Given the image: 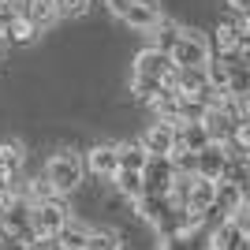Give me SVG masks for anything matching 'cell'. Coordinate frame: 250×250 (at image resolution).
<instances>
[{"label":"cell","mask_w":250,"mask_h":250,"mask_svg":"<svg viewBox=\"0 0 250 250\" xmlns=\"http://www.w3.org/2000/svg\"><path fill=\"white\" fill-rule=\"evenodd\" d=\"M45 179H49L52 187H56V194H79L86 183V161L83 153L75 146H60L56 153L45 161Z\"/></svg>","instance_id":"1"},{"label":"cell","mask_w":250,"mask_h":250,"mask_svg":"<svg viewBox=\"0 0 250 250\" xmlns=\"http://www.w3.org/2000/svg\"><path fill=\"white\" fill-rule=\"evenodd\" d=\"M108 11L127 30H138V34H157V26L165 22L161 0H108Z\"/></svg>","instance_id":"2"},{"label":"cell","mask_w":250,"mask_h":250,"mask_svg":"<svg viewBox=\"0 0 250 250\" xmlns=\"http://www.w3.org/2000/svg\"><path fill=\"white\" fill-rule=\"evenodd\" d=\"M213 60V45L209 38L198 30V26H187L183 38H179L176 52H172V63H176V71H190V67H209Z\"/></svg>","instance_id":"3"},{"label":"cell","mask_w":250,"mask_h":250,"mask_svg":"<svg viewBox=\"0 0 250 250\" xmlns=\"http://www.w3.org/2000/svg\"><path fill=\"white\" fill-rule=\"evenodd\" d=\"M86 161V172L94 179H101V183H112L116 176H120V142H94V146H86L83 153Z\"/></svg>","instance_id":"4"},{"label":"cell","mask_w":250,"mask_h":250,"mask_svg":"<svg viewBox=\"0 0 250 250\" xmlns=\"http://www.w3.org/2000/svg\"><path fill=\"white\" fill-rule=\"evenodd\" d=\"M67 220H71V206L63 198L34 206V231H38V239H56L67 228Z\"/></svg>","instance_id":"5"},{"label":"cell","mask_w":250,"mask_h":250,"mask_svg":"<svg viewBox=\"0 0 250 250\" xmlns=\"http://www.w3.org/2000/svg\"><path fill=\"white\" fill-rule=\"evenodd\" d=\"M138 142L146 146L149 157H172L179 149V127L176 124H165V120H153V124L142 131Z\"/></svg>","instance_id":"6"},{"label":"cell","mask_w":250,"mask_h":250,"mask_svg":"<svg viewBox=\"0 0 250 250\" xmlns=\"http://www.w3.org/2000/svg\"><path fill=\"white\" fill-rule=\"evenodd\" d=\"M172 71H176L172 56L161 52L157 45H146V49H138L135 56H131V75H146V79H161V83H165Z\"/></svg>","instance_id":"7"},{"label":"cell","mask_w":250,"mask_h":250,"mask_svg":"<svg viewBox=\"0 0 250 250\" xmlns=\"http://www.w3.org/2000/svg\"><path fill=\"white\" fill-rule=\"evenodd\" d=\"M176 165H172V157H149L146 172H142V179H146V194H157V198H168L172 194V187H176Z\"/></svg>","instance_id":"8"},{"label":"cell","mask_w":250,"mask_h":250,"mask_svg":"<svg viewBox=\"0 0 250 250\" xmlns=\"http://www.w3.org/2000/svg\"><path fill=\"white\" fill-rule=\"evenodd\" d=\"M239 42H243V30H239L235 19H220L217 26H213V38H209L213 56H220V60H231V56L239 52Z\"/></svg>","instance_id":"9"},{"label":"cell","mask_w":250,"mask_h":250,"mask_svg":"<svg viewBox=\"0 0 250 250\" xmlns=\"http://www.w3.org/2000/svg\"><path fill=\"white\" fill-rule=\"evenodd\" d=\"M202 124H206L209 138H213L217 146H228L231 138L239 135V120H235V116H228L224 108H209V116L202 120Z\"/></svg>","instance_id":"10"},{"label":"cell","mask_w":250,"mask_h":250,"mask_svg":"<svg viewBox=\"0 0 250 250\" xmlns=\"http://www.w3.org/2000/svg\"><path fill=\"white\" fill-rule=\"evenodd\" d=\"M94 228H97V224H90L86 217H71V220H67V228L56 235V243H60L63 250H86V247H90Z\"/></svg>","instance_id":"11"},{"label":"cell","mask_w":250,"mask_h":250,"mask_svg":"<svg viewBox=\"0 0 250 250\" xmlns=\"http://www.w3.org/2000/svg\"><path fill=\"white\" fill-rule=\"evenodd\" d=\"M224 172H228V149H224V146H217V142H213L206 153H198V176H202V179L220 183V179H224Z\"/></svg>","instance_id":"12"},{"label":"cell","mask_w":250,"mask_h":250,"mask_svg":"<svg viewBox=\"0 0 250 250\" xmlns=\"http://www.w3.org/2000/svg\"><path fill=\"white\" fill-rule=\"evenodd\" d=\"M19 11H22V15H26V19H30L42 34L49 30L56 19H60V4H56V0H26V4H19Z\"/></svg>","instance_id":"13"},{"label":"cell","mask_w":250,"mask_h":250,"mask_svg":"<svg viewBox=\"0 0 250 250\" xmlns=\"http://www.w3.org/2000/svg\"><path fill=\"white\" fill-rule=\"evenodd\" d=\"M213 206H217V183H213V179L194 176V187H190L187 209H190V213H198V217H209V213H213Z\"/></svg>","instance_id":"14"},{"label":"cell","mask_w":250,"mask_h":250,"mask_svg":"<svg viewBox=\"0 0 250 250\" xmlns=\"http://www.w3.org/2000/svg\"><path fill=\"white\" fill-rule=\"evenodd\" d=\"M146 165H149V153H146V146L138 142V138H120V172H146Z\"/></svg>","instance_id":"15"},{"label":"cell","mask_w":250,"mask_h":250,"mask_svg":"<svg viewBox=\"0 0 250 250\" xmlns=\"http://www.w3.org/2000/svg\"><path fill=\"white\" fill-rule=\"evenodd\" d=\"M179 146L190 149V153H206V149L213 146L206 124H183V127H179Z\"/></svg>","instance_id":"16"},{"label":"cell","mask_w":250,"mask_h":250,"mask_svg":"<svg viewBox=\"0 0 250 250\" xmlns=\"http://www.w3.org/2000/svg\"><path fill=\"white\" fill-rule=\"evenodd\" d=\"M183 30H187L183 22H176V19H168V15H165V22H161V26H157V34H153V45H157L161 52H168V56H172V52H176V45H179V38H183Z\"/></svg>","instance_id":"17"},{"label":"cell","mask_w":250,"mask_h":250,"mask_svg":"<svg viewBox=\"0 0 250 250\" xmlns=\"http://www.w3.org/2000/svg\"><path fill=\"white\" fill-rule=\"evenodd\" d=\"M112 187L124 194V198H131V202H142L146 198V179L138 176V172H120V176L112 179Z\"/></svg>","instance_id":"18"},{"label":"cell","mask_w":250,"mask_h":250,"mask_svg":"<svg viewBox=\"0 0 250 250\" xmlns=\"http://www.w3.org/2000/svg\"><path fill=\"white\" fill-rule=\"evenodd\" d=\"M86 250H124V239H120V228H108V224H97L94 235H90V247Z\"/></svg>","instance_id":"19"},{"label":"cell","mask_w":250,"mask_h":250,"mask_svg":"<svg viewBox=\"0 0 250 250\" xmlns=\"http://www.w3.org/2000/svg\"><path fill=\"white\" fill-rule=\"evenodd\" d=\"M38 34H42V30H38V26H34L26 15H19V19L8 26V45H30Z\"/></svg>","instance_id":"20"},{"label":"cell","mask_w":250,"mask_h":250,"mask_svg":"<svg viewBox=\"0 0 250 250\" xmlns=\"http://www.w3.org/2000/svg\"><path fill=\"white\" fill-rule=\"evenodd\" d=\"M172 165H176L179 176H198V153H190V149H183V146L172 153Z\"/></svg>","instance_id":"21"},{"label":"cell","mask_w":250,"mask_h":250,"mask_svg":"<svg viewBox=\"0 0 250 250\" xmlns=\"http://www.w3.org/2000/svg\"><path fill=\"white\" fill-rule=\"evenodd\" d=\"M60 4V19H83L94 0H56Z\"/></svg>","instance_id":"22"},{"label":"cell","mask_w":250,"mask_h":250,"mask_svg":"<svg viewBox=\"0 0 250 250\" xmlns=\"http://www.w3.org/2000/svg\"><path fill=\"white\" fill-rule=\"evenodd\" d=\"M231 224H235V228H239L243 235L250 239V202H243V209L235 213V217H231Z\"/></svg>","instance_id":"23"},{"label":"cell","mask_w":250,"mask_h":250,"mask_svg":"<svg viewBox=\"0 0 250 250\" xmlns=\"http://www.w3.org/2000/svg\"><path fill=\"white\" fill-rule=\"evenodd\" d=\"M15 198H19V190H15V187H0V217L15 206Z\"/></svg>","instance_id":"24"},{"label":"cell","mask_w":250,"mask_h":250,"mask_svg":"<svg viewBox=\"0 0 250 250\" xmlns=\"http://www.w3.org/2000/svg\"><path fill=\"white\" fill-rule=\"evenodd\" d=\"M235 138H239L243 146L250 149V116H247V120H243V127H239V135H235Z\"/></svg>","instance_id":"25"},{"label":"cell","mask_w":250,"mask_h":250,"mask_svg":"<svg viewBox=\"0 0 250 250\" xmlns=\"http://www.w3.org/2000/svg\"><path fill=\"white\" fill-rule=\"evenodd\" d=\"M228 8L235 11V15H247V11H250V0H228Z\"/></svg>","instance_id":"26"},{"label":"cell","mask_w":250,"mask_h":250,"mask_svg":"<svg viewBox=\"0 0 250 250\" xmlns=\"http://www.w3.org/2000/svg\"><path fill=\"white\" fill-rule=\"evenodd\" d=\"M235 22H239L243 34H250V11H247V15H235Z\"/></svg>","instance_id":"27"},{"label":"cell","mask_w":250,"mask_h":250,"mask_svg":"<svg viewBox=\"0 0 250 250\" xmlns=\"http://www.w3.org/2000/svg\"><path fill=\"white\" fill-rule=\"evenodd\" d=\"M239 250H250V239H247V243H243V247H239Z\"/></svg>","instance_id":"28"}]
</instances>
